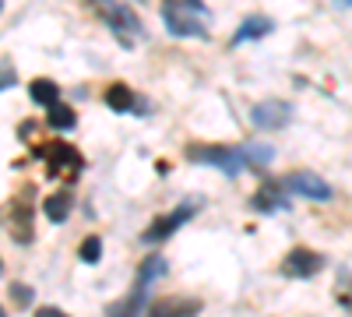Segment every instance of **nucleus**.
<instances>
[{"instance_id": "nucleus-13", "label": "nucleus", "mask_w": 352, "mask_h": 317, "mask_svg": "<svg viewBox=\"0 0 352 317\" xmlns=\"http://www.w3.org/2000/svg\"><path fill=\"white\" fill-rule=\"evenodd\" d=\"M11 237L18 240V243H28L32 240V208H28V201H21V197H14V208H11Z\"/></svg>"}, {"instance_id": "nucleus-9", "label": "nucleus", "mask_w": 352, "mask_h": 317, "mask_svg": "<svg viewBox=\"0 0 352 317\" xmlns=\"http://www.w3.org/2000/svg\"><path fill=\"white\" fill-rule=\"evenodd\" d=\"M285 184V190H292V194H300V197H307V201H331V187L317 177V173H307V169H300V173H289V177L282 180Z\"/></svg>"}, {"instance_id": "nucleus-11", "label": "nucleus", "mask_w": 352, "mask_h": 317, "mask_svg": "<svg viewBox=\"0 0 352 317\" xmlns=\"http://www.w3.org/2000/svg\"><path fill=\"white\" fill-rule=\"evenodd\" d=\"M250 205H254V212H282L289 201H285V184H278V180H268L254 197H250Z\"/></svg>"}, {"instance_id": "nucleus-6", "label": "nucleus", "mask_w": 352, "mask_h": 317, "mask_svg": "<svg viewBox=\"0 0 352 317\" xmlns=\"http://www.w3.org/2000/svg\"><path fill=\"white\" fill-rule=\"evenodd\" d=\"M289 120H292V106L285 99H261L250 109V124L257 131H282L289 127Z\"/></svg>"}, {"instance_id": "nucleus-19", "label": "nucleus", "mask_w": 352, "mask_h": 317, "mask_svg": "<svg viewBox=\"0 0 352 317\" xmlns=\"http://www.w3.org/2000/svg\"><path fill=\"white\" fill-rule=\"evenodd\" d=\"M243 149H247V159H250L254 169H264V166L275 159V149H272V145H254V141H247Z\"/></svg>"}, {"instance_id": "nucleus-7", "label": "nucleus", "mask_w": 352, "mask_h": 317, "mask_svg": "<svg viewBox=\"0 0 352 317\" xmlns=\"http://www.w3.org/2000/svg\"><path fill=\"white\" fill-rule=\"evenodd\" d=\"M320 268H324V254H317L310 247L289 250L285 261H282V275H289V278H314Z\"/></svg>"}, {"instance_id": "nucleus-2", "label": "nucleus", "mask_w": 352, "mask_h": 317, "mask_svg": "<svg viewBox=\"0 0 352 317\" xmlns=\"http://www.w3.org/2000/svg\"><path fill=\"white\" fill-rule=\"evenodd\" d=\"M187 159L201 162V166H215V169L226 173V177H240V173L254 169L243 145H190Z\"/></svg>"}, {"instance_id": "nucleus-16", "label": "nucleus", "mask_w": 352, "mask_h": 317, "mask_svg": "<svg viewBox=\"0 0 352 317\" xmlns=\"http://www.w3.org/2000/svg\"><path fill=\"white\" fill-rule=\"evenodd\" d=\"M71 208H74V201H71V190H56L43 201V215L50 222H67L71 219Z\"/></svg>"}, {"instance_id": "nucleus-10", "label": "nucleus", "mask_w": 352, "mask_h": 317, "mask_svg": "<svg viewBox=\"0 0 352 317\" xmlns=\"http://www.w3.org/2000/svg\"><path fill=\"white\" fill-rule=\"evenodd\" d=\"M141 310H148V282L134 278L131 293L106 307V317H138Z\"/></svg>"}, {"instance_id": "nucleus-21", "label": "nucleus", "mask_w": 352, "mask_h": 317, "mask_svg": "<svg viewBox=\"0 0 352 317\" xmlns=\"http://www.w3.org/2000/svg\"><path fill=\"white\" fill-rule=\"evenodd\" d=\"M11 300H14L18 307H28V303H32V289H25L21 282H14V285H11Z\"/></svg>"}, {"instance_id": "nucleus-15", "label": "nucleus", "mask_w": 352, "mask_h": 317, "mask_svg": "<svg viewBox=\"0 0 352 317\" xmlns=\"http://www.w3.org/2000/svg\"><path fill=\"white\" fill-rule=\"evenodd\" d=\"M28 96H32V102L46 106V113H50L53 106H60V85L50 81V78H36L28 85Z\"/></svg>"}, {"instance_id": "nucleus-22", "label": "nucleus", "mask_w": 352, "mask_h": 317, "mask_svg": "<svg viewBox=\"0 0 352 317\" xmlns=\"http://www.w3.org/2000/svg\"><path fill=\"white\" fill-rule=\"evenodd\" d=\"M32 317H67V314H64L60 307H39V310H36Z\"/></svg>"}, {"instance_id": "nucleus-20", "label": "nucleus", "mask_w": 352, "mask_h": 317, "mask_svg": "<svg viewBox=\"0 0 352 317\" xmlns=\"http://www.w3.org/2000/svg\"><path fill=\"white\" fill-rule=\"evenodd\" d=\"M78 257H81L85 265H96L99 257H102V240L99 237H85L81 247H78Z\"/></svg>"}, {"instance_id": "nucleus-5", "label": "nucleus", "mask_w": 352, "mask_h": 317, "mask_svg": "<svg viewBox=\"0 0 352 317\" xmlns=\"http://www.w3.org/2000/svg\"><path fill=\"white\" fill-rule=\"evenodd\" d=\"M39 159L46 162L50 177H74V173L85 166L78 149H71L67 141H46V145L39 149Z\"/></svg>"}, {"instance_id": "nucleus-8", "label": "nucleus", "mask_w": 352, "mask_h": 317, "mask_svg": "<svg viewBox=\"0 0 352 317\" xmlns=\"http://www.w3.org/2000/svg\"><path fill=\"white\" fill-rule=\"evenodd\" d=\"M144 314H148V317H197V314H201V300H197V296H180V293H173V296L152 300Z\"/></svg>"}, {"instance_id": "nucleus-17", "label": "nucleus", "mask_w": 352, "mask_h": 317, "mask_svg": "<svg viewBox=\"0 0 352 317\" xmlns=\"http://www.w3.org/2000/svg\"><path fill=\"white\" fill-rule=\"evenodd\" d=\"M166 272H169V265H166V257H159V254H152V257H144V265L138 268V278L152 285V282H155V278H162Z\"/></svg>"}, {"instance_id": "nucleus-12", "label": "nucleus", "mask_w": 352, "mask_h": 317, "mask_svg": "<svg viewBox=\"0 0 352 317\" xmlns=\"http://www.w3.org/2000/svg\"><path fill=\"white\" fill-rule=\"evenodd\" d=\"M272 28H275V21H272L268 14H250V18H243V21H240L236 36H232V46H240V43H254V39H261V36H268Z\"/></svg>"}, {"instance_id": "nucleus-1", "label": "nucleus", "mask_w": 352, "mask_h": 317, "mask_svg": "<svg viewBox=\"0 0 352 317\" xmlns=\"http://www.w3.org/2000/svg\"><path fill=\"white\" fill-rule=\"evenodd\" d=\"M162 21L180 39H204L208 36V8L187 0V4H162Z\"/></svg>"}, {"instance_id": "nucleus-4", "label": "nucleus", "mask_w": 352, "mask_h": 317, "mask_svg": "<svg viewBox=\"0 0 352 317\" xmlns=\"http://www.w3.org/2000/svg\"><path fill=\"white\" fill-rule=\"evenodd\" d=\"M99 18L113 28V36L120 39V46H134L138 39H141V21H138V14L127 8V4H102L99 8Z\"/></svg>"}, {"instance_id": "nucleus-14", "label": "nucleus", "mask_w": 352, "mask_h": 317, "mask_svg": "<svg viewBox=\"0 0 352 317\" xmlns=\"http://www.w3.org/2000/svg\"><path fill=\"white\" fill-rule=\"evenodd\" d=\"M102 102H106L113 113H131V109L138 106V99H134V89H131V85H124V81L109 85V89L102 92Z\"/></svg>"}, {"instance_id": "nucleus-18", "label": "nucleus", "mask_w": 352, "mask_h": 317, "mask_svg": "<svg viewBox=\"0 0 352 317\" xmlns=\"http://www.w3.org/2000/svg\"><path fill=\"white\" fill-rule=\"evenodd\" d=\"M46 124H50V127H56V131H71V127L78 124V117H74V109H71V106H64V102H60V106H53V109H50Z\"/></svg>"}, {"instance_id": "nucleus-3", "label": "nucleus", "mask_w": 352, "mask_h": 317, "mask_svg": "<svg viewBox=\"0 0 352 317\" xmlns=\"http://www.w3.org/2000/svg\"><path fill=\"white\" fill-rule=\"evenodd\" d=\"M197 208H201L197 201H187V205H176L173 212H166V215L152 219V226L141 233V240H144V243H162V240H169V237L176 233V229H184V226L197 215Z\"/></svg>"}]
</instances>
